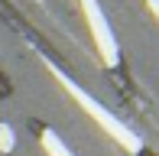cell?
<instances>
[{
  "label": "cell",
  "mask_w": 159,
  "mask_h": 156,
  "mask_svg": "<svg viewBox=\"0 0 159 156\" xmlns=\"http://www.w3.org/2000/svg\"><path fill=\"white\" fill-rule=\"evenodd\" d=\"M10 150H13V130L0 124V153H10Z\"/></svg>",
  "instance_id": "obj_4"
},
{
  "label": "cell",
  "mask_w": 159,
  "mask_h": 156,
  "mask_svg": "<svg viewBox=\"0 0 159 156\" xmlns=\"http://www.w3.org/2000/svg\"><path fill=\"white\" fill-rule=\"evenodd\" d=\"M42 146H46L49 156H71V150L59 140V133H55V130H42Z\"/></svg>",
  "instance_id": "obj_3"
},
{
  "label": "cell",
  "mask_w": 159,
  "mask_h": 156,
  "mask_svg": "<svg viewBox=\"0 0 159 156\" xmlns=\"http://www.w3.org/2000/svg\"><path fill=\"white\" fill-rule=\"evenodd\" d=\"M81 10H84L88 26H91V36H94V46L101 52V62H104L107 68H114L120 62V52H117V39H114L111 26H107V20H104V10L98 7V0H81Z\"/></svg>",
  "instance_id": "obj_2"
},
{
  "label": "cell",
  "mask_w": 159,
  "mask_h": 156,
  "mask_svg": "<svg viewBox=\"0 0 159 156\" xmlns=\"http://www.w3.org/2000/svg\"><path fill=\"white\" fill-rule=\"evenodd\" d=\"M46 68H49V72H52L55 78H59V85H62L65 91H68L71 98H75L78 104H81V111H84V114H91V117H94V120H98L101 127H104L107 133H111L114 140H117L120 146H124L127 153H140V150H143V140L136 137V130H130V127H127V124H124V120H120V117H114L111 111L104 108V104H98L94 98L88 94V91H84V88H78V85L71 81V78L65 75V72H59V68H55L52 62H46Z\"/></svg>",
  "instance_id": "obj_1"
},
{
  "label": "cell",
  "mask_w": 159,
  "mask_h": 156,
  "mask_svg": "<svg viewBox=\"0 0 159 156\" xmlns=\"http://www.w3.org/2000/svg\"><path fill=\"white\" fill-rule=\"evenodd\" d=\"M146 7H149L153 13H156V20H159V0H146Z\"/></svg>",
  "instance_id": "obj_5"
}]
</instances>
